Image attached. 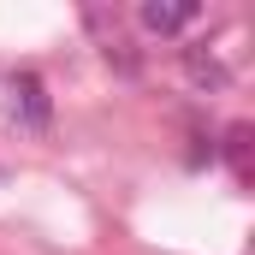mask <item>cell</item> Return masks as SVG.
Here are the masks:
<instances>
[{
	"instance_id": "1",
	"label": "cell",
	"mask_w": 255,
	"mask_h": 255,
	"mask_svg": "<svg viewBox=\"0 0 255 255\" xmlns=\"http://www.w3.org/2000/svg\"><path fill=\"white\" fill-rule=\"evenodd\" d=\"M12 119L30 130H42L54 119V101H48V83L36 77V71H24V77H12Z\"/></svg>"
},
{
	"instance_id": "2",
	"label": "cell",
	"mask_w": 255,
	"mask_h": 255,
	"mask_svg": "<svg viewBox=\"0 0 255 255\" xmlns=\"http://www.w3.org/2000/svg\"><path fill=\"white\" fill-rule=\"evenodd\" d=\"M196 18H202V6H196V0H148V6L136 12V24H142V30H154V36H178V30H190Z\"/></svg>"
}]
</instances>
